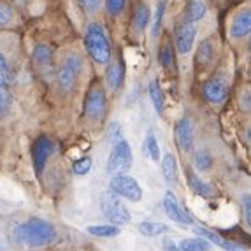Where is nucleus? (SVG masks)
I'll return each mask as SVG.
<instances>
[{"label": "nucleus", "instance_id": "15", "mask_svg": "<svg viewBox=\"0 0 251 251\" xmlns=\"http://www.w3.org/2000/svg\"><path fill=\"white\" fill-rule=\"evenodd\" d=\"M162 174L169 184L177 183V162L176 156L171 155V153H167L162 160Z\"/></svg>", "mask_w": 251, "mask_h": 251}, {"label": "nucleus", "instance_id": "17", "mask_svg": "<svg viewBox=\"0 0 251 251\" xmlns=\"http://www.w3.org/2000/svg\"><path fill=\"white\" fill-rule=\"evenodd\" d=\"M195 232H197L199 235H202V237H205L207 241H211L213 244H216V246H220L222 250H226V251H243L241 248H237L235 244L228 243V241H225L223 237H220V235L216 234V232H211L207 230V228H195Z\"/></svg>", "mask_w": 251, "mask_h": 251}, {"label": "nucleus", "instance_id": "1", "mask_svg": "<svg viewBox=\"0 0 251 251\" xmlns=\"http://www.w3.org/2000/svg\"><path fill=\"white\" fill-rule=\"evenodd\" d=\"M18 239L28 248H42L56 239V230L50 222L41 218H30L28 222L18 226Z\"/></svg>", "mask_w": 251, "mask_h": 251}, {"label": "nucleus", "instance_id": "30", "mask_svg": "<svg viewBox=\"0 0 251 251\" xmlns=\"http://www.w3.org/2000/svg\"><path fill=\"white\" fill-rule=\"evenodd\" d=\"M11 107V93L7 92L5 84L0 83V116H4Z\"/></svg>", "mask_w": 251, "mask_h": 251}, {"label": "nucleus", "instance_id": "10", "mask_svg": "<svg viewBox=\"0 0 251 251\" xmlns=\"http://www.w3.org/2000/svg\"><path fill=\"white\" fill-rule=\"evenodd\" d=\"M163 209H165L167 216L171 220H174L176 223H181V225H192L193 223V218L177 204L176 197H174L172 192L165 193V197H163Z\"/></svg>", "mask_w": 251, "mask_h": 251}, {"label": "nucleus", "instance_id": "14", "mask_svg": "<svg viewBox=\"0 0 251 251\" xmlns=\"http://www.w3.org/2000/svg\"><path fill=\"white\" fill-rule=\"evenodd\" d=\"M123 77H125V72H123V67L120 62H113L109 63L107 72H105V79H107V84L113 90H120L123 86Z\"/></svg>", "mask_w": 251, "mask_h": 251}, {"label": "nucleus", "instance_id": "12", "mask_svg": "<svg viewBox=\"0 0 251 251\" xmlns=\"http://www.w3.org/2000/svg\"><path fill=\"white\" fill-rule=\"evenodd\" d=\"M250 34H251V9H241L230 23V35L234 39H241Z\"/></svg>", "mask_w": 251, "mask_h": 251}, {"label": "nucleus", "instance_id": "23", "mask_svg": "<svg viewBox=\"0 0 251 251\" xmlns=\"http://www.w3.org/2000/svg\"><path fill=\"white\" fill-rule=\"evenodd\" d=\"M88 234L95 237H114L120 234V226L118 225H92L88 226Z\"/></svg>", "mask_w": 251, "mask_h": 251}, {"label": "nucleus", "instance_id": "13", "mask_svg": "<svg viewBox=\"0 0 251 251\" xmlns=\"http://www.w3.org/2000/svg\"><path fill=\"white\" fill-rule=\"evenodd\" d=\"M176 141L181 151H190L193 146V123L190 118H181L176 123Z\"/></svg>", "mask_w": 251, "mask_h": 251}, {"label": "nucleus", "instance_id": "28", "mask_svg": "<svg viewBox=\"0 0 251 251\" xmlns=\"http://www.w3.org/2000/svg\"><path fill=\"white\" fill-rule=\"evenodd\" d=\"M148 21H150V9H148V5H139L137 11H135V16H134L135 28L144 30V26L148 25Z\"/></svg>", "mask_w": 251, "mask_h": 251}, {"label": "nucleus", "instance_id": "33", "mask_svg": "<svg viewBox=\"0 0 251 251\" xmlns=\"http://www.w3.org/2000/svg\"><path fill=\"white\" fill-rule=\"evenodd\" d=\"M125 4H126V0H105V7H107L109 14H113V16L122 13Z\"/></svg>", "mask_w": 251, "mask_h": 251}, {"label": "nucleus", "instance_id": "18", "mask_svg": "<svg viewBox=\"0 0 251 251\" xmlns=\"http://www.w3.org/2000/svg\"><path fill=\"white\" fill-rule=\"evenodd\" d=\"M35 62L41 67V71H51V65H53V53L48 46H37L35 48Z\"/></svg>", "mask_w": 251, "mask_h": 251}, {"label": "nucleus", "instance_id": "32", "mask_svg": "<svg viewBox=\"0 0 251 251\" xmlns=\"http://www.w3.org/2000/svg\"><path fill=\"white\" fill-rule=\"evenodd\" d=\"M172 58H174V54H172V48L171 44H163L162 50H160V63H162L163 67H171L172 65Z\"/></svg>", "mask_w": 251, "mask_h": 251}, {"label": "nucleus", "instance_id": "5", "mask_svg": "<svg viewBox=\"0 0 251 251\" xmlns=\"http://www.w3.org/2000/svg\"><path fill=\"white\" fill-rule=\"evenodd\" d=\"M105 111H107V99H105V92L100 86H95L86 93L84 99V114L90 120L100 122L104 120Z\"/></svg>", "mask_w": 251, "mask_h": 251}, {"label": "nucleus", "instance_id": "35", "mask_svg": "<svg viewBox=\"0 0 251 251\" xmlns=\"http://www.w3.org/2000/svg\"><path fill=\"white\" fill-rule=\"evenodd\" d=\"M7 81H9V67L7 63H5V58L0 53V83L5 84Z\"/></svg>", "mask_w": 251, "mask_h": 251}, {"label": "nucleus", "instance_id": "29", "mask_svg": "<svg viewBox=\"0 0 251 251\" xmlns=\"http://www.w3.org/2000/svg\"><path fill=\"white\" fill-rule=\"evenodd\" d=\"M90 169H92V158H90V156H84V158L75 160L74 165H72V171H74V174H77V176H84V174H88Z\"/></svg>", "mask_w": 251, "mask_h": 251}, {"label": "nucleus", "instance_id": "38", "mask_svg": "<svg viewBox=\"0 0 251 251\" xmlns=\"http://www.w3.org/2000/svg\"><path fill=\"white\" fill-rule=\"evenodd\" d=\"M171 251H179V250H176V246H174V244H171Z\"/></svg>", "mask_w": 251, "mask_h": 251}, {"label": "nucleus", "instance_id": "26", "mask_svg": "<svg viewBox=\"0 0 251 251\" xmlns=\"http://www.w3.org/2000/svg\"><path fill=\"white\" fill-rule=\"evenodd\" d=\"M193 163L199 171H209L211 165H213V158L205 150H201L195 153V158H193Z\"/></svg>", "mask_w": 251, "mask_h": 251}, {"label": "nucleus", "instance_id": "6", "mask_svg": "<svg viewBox=\"0 0 251 251\" xmlns=\"http://www.w3.org/2000/svg\"><path fill=\"white\" fill-rule=\"evenodd\" d=\"M111 190H113L116 195H122V197L128 199L132 202H139L143 199V190L139 186V183L132 176H126V174H116L111 179Z\"/></svg>", "mask_w": 251, "mask_h": 251}, {"label": "nucleus", "instance_id": "4", "mask_svg": "<svg viewBox=\"0 0 251 251\" xmlns=\"http://www.w3.org/2000/svg\"><path fill=\"white\" fill-rule=\"evenodd\" d=\"M134 156H132V148L126 141H118L114 144L111 156L107 160V174L116 176V174H125L130 167H132Z\"/></svg>", "mask_w": 251, "mask_h": 251}, {"label": "nucleus", "instance_id": "21", "mask_svg": "<svg viewBox=\"0 0 251 251\" xmlns=\"http://www.w3.org/2000/svg\"><path fill=\"white\" fill-rule=\"evenodd\" d=\"M177 250L179 251H207L209 250V243L205 239H183L179 244H177Z\"/></svg>", "mask_w": 251, "mask_h": 251}, {"label": "nucleus", "instance_id": "37", "mask_svg": "<svg viewBox=\"0 0 251 251\" xmlns=\"http://www.w3.org/2000/svg\"><path fill=\"white\" fill-rule=\"evenodd\" d=\"M248 100H250V104H248V107H246V109H251V90H248V92H244L243 100H241V105H244Z\"/></svg>", "mask_w": 251, "mask_h": 251}, {"label": "nucleus", "instance_id": "39", "mask_svg": "<svg viewBox=\"0 0 251 251\" xmlns=\"http://www.w3.org/2000/svg\"><path fill=\"white\" fill-rule=\"evenodd\" d=\"M248 139H250V141H251V128L248 130Z\"/></svg>", "mask_w": 251, "mask_h": 251}, {"label": "nucleus", "instance_id": "31", "mask_svg": "<svg viewBox=\"0 0 251 251\" xmlns=\"http://www.w3.org/2000/svg\"><path fill=\"white\" fill-rule=\"evenodd\" d=\"M13 9L9 7L5 2H0V26H7L13 21Z\"/></svg>", "mask_w": 251, "mask_h": 251}, {"label": "nucleus", "instance_id": "2", "mask_svg": "<svg viewBox=\"0 0 251 251\" xmlns=\"http://www.w3.org/2000/svg\"><path fill=\"white\" fill-rule=\"evenodd\" d=\"M84 44H86V51H88V54L95 63H107L111 60V46H109L105 32L100 25L92 23L86 28Z\"/></svg>", "mask_w": 251, "mask_h": 251}, {"label": "nucleus", "instance_id": "19", "mask_svg": "<svg viewBox=\"0 0 251 251\" xmlns=\"http://www.w3.org/2000/svg\"><path fill=\"white\" fill-rule=\"evenodd\" d=\"M143 151H144V155H146L150 160H153V162H158V160H160L158 141H156V137H155V134H153V132H150V134L146 135V141H144Z\"/></svg>", "mask_w": 251, "mask_h": 251}, {"label": "nucleus", "instance_id": "8", "mask_svg": "<svg viewBox=\"0 0 251 251\" xmlns=\"http://www.w3.org/2000/svg\"><path fill=\"white\" fill-rule=\"evenodd\" d=\"M54 151V144L50 137L46 135H41L34 143V148H32V156H34V167L35 172H37L39 176H41L44 169H46V163L50 160L51 153Z\"/></svg>", "mask_w": 251, "mask_h": 251}, {"label": "nucleus", "instance_id": "9", "mask_svg": "<svg viewBox=\"0 0 251 251\" xmlns=\"http://www.w3.org/2000/svg\"><path fill=\"white\" fill-rule=\"evenodd\" d=\"M202 95H204V99L209 104H222V102H225L226 95H228V86H226L225 81L213 77V79L204 83Z\"/></svg>", "mask_w": 251, "mask_h": 251}, {"label": "nucleus", "instance_id": "20", "mask_svg": "<svg viewBox=\"0 0 251 251\" xmlns=\"http://www.w3.org/2000/svg\"><path fill=\"white\" fill-rule=\"evenodd\" d=\"M169 230L167 225H163V223H156V222H143L139 225V232L148 237H156V235H162Z\"/></svg>", "mask_w": 251, "mask_h": 251}, {"label": "nucleus", "instance_id": "22", "mask_svg": "<svg viewBox=\"0 0 251 251\" xmlns=\"http://www.w3.org/2000/svg\"><path fill=\"white\" fill-rule=\"evenodd\" d=\"M188 184L190 188L197 193V195H201V197H211L213 195V190H211L209 184H205L202 179H199L193 172H188Z\"/></svg>", "mask_w": 251, "mask_h": 251}, {"label": "nucleus", "instance_id": "34", "mask_svg": "<svg viewBox=\"0 0 251 251\" xmlns=\"http://www.w3.org/2000/svg\"><path fill=\"white\" fill-rule=\"evenodd\" d=\"M77 2H79V5L86 13H93V11H97L99 5H100V0H77Z\"/></svg>", "mask_w": 251, "mask_h": 251}, {"label": "nucleus", "instance_id": "24", "mask_svg": "<svg viewBox=\"0 0 251 251\" xmlns=\"http://www.w3.org/2000/svg\"><path fill=\"white\" fill-rule=\"evenodd\" d=\"M150 97H151V100H153L155 109L158 111L160 114H162L163 107H165V100H163L162 88H160V84L156 83V81H151V83H150Z\"/></svg>", "mask_w": 251, "mask_h": 251}, {"label": "nucleus", "instance_id": "11", "mask_svg": "<svg viewBox=\"0 0 251 251\" xmlns=\"http://www.w3.org/2000/svg\"><path fill=\"white\" fill-rule=\"evenodd\" d=\"M195 37H197V28L193 23H188L184 21L183 25L177 26L176 30V48L181 54H186L192 51L193 42H195Z\"/></svg>", "mask_w": 251, "mask_h": 251}, {"label": "nucleus", "instance_id": "36", "mask_svg": "<svg viewBox=\"0 0 251 251\" xmlns=\"http://www.w3.org/2000/svg\"><path fill=\"white\" fill-rule=\"evenodd\" d=\"M246 220L248 225L251 226V197H246Z\"/></svg>", "mask_w": 251, "mask_h": 251}, {"label": "nucleus", "instance_id": "7", "mask_svg": "<svg viewBox=\"0 0 251 251\" xmlns=\"http://www.w3.org/2000/svg\"><path fill=\"white\" fill-rule=\"evenodd\" d=\"M83 63L77 54H71L65 58V62L62 63V67L58 71V83L63 90H72L75 86V81L79 77V72Z\"/></svg>", "mask_w": 251, "mask_h": 251}, {"label": "nucleus", "instance_id": "3", "mask_svg": "<svg viewBox=\"0 0 251 251\" xmlns=\"http://www.w3.org/2000/svg\"><path fill=\"white\" fill-rule=\"evenodd\" d=\"M100 207H102L104 216L107 218L111 223H114V225H126V223L130 222L128 209H126L125 204L118 199V195L113 192V190L102 193Z\"/></svg>", "mask_w": 251, "mask_h": 251}, {"label": "nucleus", "instance_id": "25", "mask_svg": "<svg viewBox=\"0 0 251 251\" xmlns=\"http://www.w3.org/2000/svg\"><path fill=\"white\" fill-rule=\"evenodd\" d=\"M211 58H213V46H211L209 41H204L199 46V51H197V63L199 65H207V63L211 62Z\"/></svg>", "mask_w": 251, "mask_h": 251}, {"label": "nucleus", "instance_id": "16", "mask_svg": "<svg viewBox=\"0 0 251 251\" xmlns=\"http://www.w3.org/2000/svg\"><path fill=\"white\" fill-rule=\"evenodd\" d=\"M184 21H188V23H195V21L202 20L205 16V5L202 4L201 0H190L186 7H184Z\"/></svg>", "mask_w": 251, "mask_h": 251}, {"label": "nucleus", "instance_id": "27", "mask_svg": "<svg viewBox=\"0 0 251 251\" xmlns=\"http://www.w3.org/2000/svg\"><path fill=\"white\" fill-rule=\"evenodd\" d=\"M165 7H167V0H160L158 5H156V13H155V20H153V26H151V34L158 35L160 28H162V21H163V14H165Z\"/></svg>", "mask_w": 251, "mask_h": 251}]
</instances>
